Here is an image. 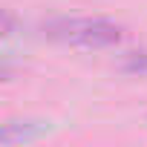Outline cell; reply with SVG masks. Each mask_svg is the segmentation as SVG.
<instances>
[{
    "instance_id": "7a4b0ae2",
    "label": "cell",
    "mask_w": 147,
    "mask_h": 147,
    "mask_svg": "<svg viewBox=\"0 0 147 147\" xmlns=\"http://www.w3.org/2000/svg\"><path fill=\"white\" fill-rule=\"evenodd\" d=\"M40 133L38 124L32 121H9V124H0V147H9L18 141H29Z\"/></svg>"
},
{
    "instance_id": "6da1fadb",
    "label": "cell",
    "mask_w": 147,
    "mask_h": 147,
    "mask_svg": "<svg viewBox=\"0 0 147 147\" xmlns=\"http://www.w3.org/2000/svg\"><path fill=\"white\" fill-rule=\"evenodd\" d=\"M43 35L58 43L69 46H87V49H104L115 46L124 38V29L104 18H61L43 26Z\"/></svg>"
},
{
    "instance_id": "5b68a950",
    "label": "cell",
    "mask_w": 147,
    "mask_h": 147,
    "mask_svg": "<svg viewBox=\"0 0 147 147\" xmlns=\"http://www.w3.org/2000/svg\"><path fill=\"white\" fill-rule=\"evenodd\" d=\"M6 78H12V66L6 61H0V81H6Z\"/></svg>"
},
{
    "instance_id": "3957f363",
    "label": "cell",
    "mask_w": 147,
    "mask_h": 147,
    "mask_svg": "<svg viewBox=\"0 0 147 147\" xmlns=\"http://www.w3.org/2000/svg\"><path fill=\"white\" fill-rule=\"evenodd\" d=\"M124 69H127V72H138V75H147V52H133V55H127Z\"/></svg>"
},
{
    "instance_id": "277c9868",
    "label": "cell",
    "mask_w": 147,
    "mask_h": 147,
    "mask_svg": "<svg viewBox=\"0 0 147 147\" xmlns=\"http://www.w3.org/2000/svg\"><path fill=\"white\" fill-rule=\"evenodd\" d=\"M12 23H15V18H12V15L0 12V35H3V32H9V29H12Z\"/></svg>"
}]
</instances>
